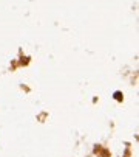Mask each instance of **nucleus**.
<instances>
[{
  "mask_svg": "<svg viewBox=\"0 0 139 157\" xmlns=\"http://www.w3.org/2000/svg\"><path fill=\"white\" fill-rule=\"evenodd\" d=\"M113 98H114L116 101H122V92H119V90L114 92V94H113Z\"/></svg>",
  "mask_w": 139,
  "mask_h": 157,
  "instance_id": "obj_1",
  "label": "nucleus"
}]
</instances>
